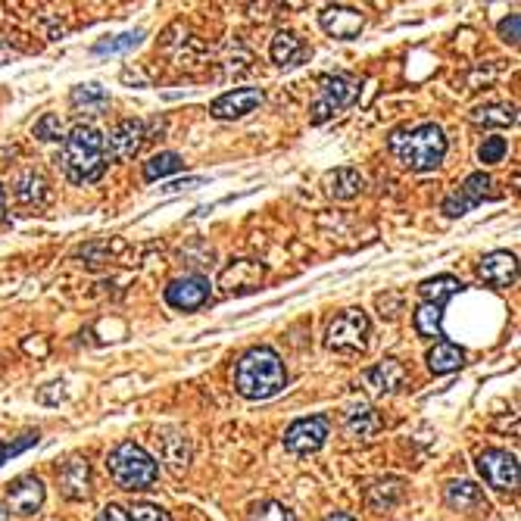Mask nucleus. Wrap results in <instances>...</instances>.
Segmentation results:
<instances>
[{
  "label": "nucleus",
  "instance_id": "f257e3e1",
  "mask_svg": "<svg viewBox=\"0 0 521 521\" xmlns=\"http://www.w3.org/2000/svg\"><path fill=\"white\" fill-rule=\"evenodd\" d=\"M284 384H288V372H284V362L272 347L247 350L234 369V390L244 400H269L281 394Z\"/></svg>",
  "mask_w": 521,
  "mask_h": 521
},
{
  "label": "nucleus",
  "instance_id": "f03ea898",
  "mask_svg": "<svg viewBox=\"0 0 521 521\" xmlns=\"http://www.w3.org/2000/svg\"><path fill=\"white\" fill-rule=\"evenodd\" d=\"M63 172L72 185H91L107 172V153H103V135L94 125H75L63 138L60 150Z\"/></svg>",
  "mask_w": 521,
  "mask_h": 521
},
{
  "label": "nucleus",
  "instance_id": "7ed1b4c3",
  "mask_svg": "<svg viewBox=\"0 0 521 521\" xmlns=\"http://www.w3.org/2000/svg\"><path fill=\"white\" fill-rule=\"evenodd\" d=\"M387 147L406 169L431 172V169H437L440 163H444L450 144L444 138V128L434 125V122H425L419 128H412V132H406V128H397V132L390 135Z\"/></svg>",
  "mask_w": 521,
  "mask_h": 521
},
{
  "label": "nucleus",
  "instance_id": "20e7f679",
  "mask_svg": "<svg viewBox=\"0 0 521 521\" xmlns=\"http://www.w3.org/2000/svg\"><path fill=\"white\" fill-rule=\"evenodd\" d=\"M107 468L122 490H147L160 478V465H156L153 456L144 447H138L135 440H122L107 456Z\"/></svg>",
  "mask_w": 521,
  "mask_h": 521
},
{
  "label": "nucleus",
  "instance_id": "39448f33",
  "mask_svg": "<svg viewBox=\"0 0 521 521\" xmlns=\"http://www.w3.org/2000/svg\"><path fill=\"white\" fill-rule=\"evenodd\" d=\"M359 97V78L347 75V72H334V75H322L319 78V97L309 110V122L322 125L331 116H337L341 110L353 107Z\"/></svg>",
  "mask_w": 521,
  "mask_h": 521
},
{
  "label": "nucleus",
  "instance_id": "423d86ee",
  "mask_svg": "<svg viewBox=\"0 0 521 521\" xmlns=\"http://www.w3.org/2000/svg\"><path fill=\"white\" fill-rule=\"evenodd\" d=\"M369 331H372V322L366 312L359 306H350L328 325L325 347L334 353H362L369 344Z\"/></svg>",
  "mask_w": 521,
  "mask_h": 521
},
{
  "label": "nucleus",
  "instance_id": "0eeeda50",
  "mask_svg": "<svg viewBox=\"0 0 521 521\" xmlns=\"http://www.w3.org/2000/svg\"><path fill=\"white\" fill-rule=\"evenodd\" d=\"M147 141V128L141 119H122L110 128V135L103 138V153L107 160L113 163H125V160H135L138 150Z\"/></svg>",
  "mask_w": 521,
  "mask_h": 521
},
{
  "label": "nucleus",
  "instance_id": "6e6552de",
  "mask_svg": "<svg viewBox=\"0 0 521 521\" xmlns=\"http://www.w3.org/2000/svg\"><path fill=\"white\" fill-rule=\"evenodd\" d=\"M328 440V419L325 415H309V419H297L288 431H284V447L297 456H309L325 447Z\"/></svg>",
  "mask_w": 521,
  "mask_h": 521
},
{
  "label": "nucleus",
  "instance_id": "1a4fd4ad",
  "mask_svg": "<svg viewBox=\"0 0 521 521\" xmlns=\"http://www.w3.org/2000/svg\"><path fill=\"white\" fill-rule=\"evenodd\" d=\"M263 278H266V266L263 263H256V259H234L231 266L222 269L216 288L225 297H231V294H253L259 284H263Z\"/></svg>",
  "mask_w": 521,
  "mask_h": 521
},
{
  "label": "nucleus",
  "instance_id": "9d476101",
  "mask_svg": "<svg viewBox=\"0 0 521 521\" xmlns=\"http://www.w3.org/2000/svg\"><path fill=\"white\" fill-rule=\"evenodd\" d=\"M478 472L493 490H515L518 487V459L506 450H484L478 456Z\"/></svg>",
  "mask_w": 521,
  "mask_h": 521
},
{
  "label": "nucleus",
  "instance_id": "9b49d317",
  "mask_svg": "<svg viewBox=\"0 0 521 521\" xmlns=\"http://www.w3.org/2000/svg\"><path fill=\"white\" fill-rule=\"evenodd\" d=\"M490 188H493V178H490V175H484V172L468 175V178L462 181V188L444 200V213L453 216V219H456V216H465L468 210H475L478 203H484V197H493Z\"/></svg>",
  "mask_w": 521,
  "mask_h": 521
},
{
  "label": "nucleus",
  "instance_id": "f8f14e48",
  "mask_svg": "<svg viewBox=\"0 0 521 521\" xmlns=\"http://www.w3.org/2000/svg\"><path fill=\"white\" fill-rule=\"evenodd\" d=\"M206 300H210V281H206L203 275L175 278V281H169V288H166V303L172 309H181V312L200 309Z\"/></svg>",
  "mask_w": 521,
  "mask_h": 521
},
{
  "label": "nucleus",
  "instance_id": "ddd939ff",
  "mask_svg": "<svg viewBox=\"0 0 521 521\" xmlns=\"http://www.w3.org/2000/svg\"><path fill=\"white\" fill-rule=\"evenodd\" d=\"M263 100H266V94L259 88H234V91H228V94L213 100L210 113L216 119H244L256 107H263Z\"/></svg>",
  "mask_w": 521,
  "mask_h": 521
},
{
  "label": "nucleus",
  "instance_id": "4468645a",
  "mask_svg": "<svg viewBox=\"0 0 521 521\" xmlns=\"http://www.w3.org/2000/svg\"><path fill=\"white\" fill-rule=\"evenodd\" d=\"M57 481H60V493L66 500H88L91 497V462L82 456H69L60 465Z\"/></svg>",
  "mask_w": 521,
  "mask_h": 521
},
{
  "label": "nucleus",
  "instance_id": "2eb2a0df",
  "mask_svg": "<svg viewBox=\"0 0 521 521\" xmlns=\"http://www.w3.org/2000/svg\"><path fill=\"white\" fill-rule=\"evenodd\" d=\"M156 447H160V459L181 475L191 465V440L181 428H160L156 431Z\"/></svg>",
  "mask_w": 521,
  "mask_h": 521
},
{
  "label": "nucleus",
  "instance_id": "dca6fc26",
  "mask_svg": "<svg viewBox=\"0 0 521 521\" xmlns=\"http://www.w3.org/2000/svg\"><path fill=\"white\" fill-rule=\"evenodd\" d=\"M7 506L16 515H35L44 506V484L35 475H19L7 487Z\"/></svg>",
  "mask_w": 521,
  "mask_h": 521
},
{
  "label": "nucleus",
  "instance_id": "f3484780",
  "mask_svg": "<svg viewBox=\"0 0 521 521\" xmlns=\"http://www.w3.org/2000/svg\"><path fill=\"white\" fill-rule=\"evenodd\" d=\"M319 22L331 38L353 41L362 32V25H366V16H362L359 10H353V7H325L319 13Z\"/></svg>",
  "mask_w": 521,
  "mask_h": 521
},
{
  "label": "nucleus",
  "instance_id": "a211bd4d",
  "mask_svg": "<svg viewBox=\"0 0 521 521\" xmlns=\"http://www.w3.org/2000/svg\"><path fill=\"white\" fill-rule=\"evenodd\" d=\"M478 275L490 284V288H512L518 278V259L509 250H493L481 259Z\"/></svg>",
  "mask_w": 521,
  "mask_h": 521
},
{
  "label": "nucleus",
  "instance_id": "6ab92c4d",
  "mask_svg": "<svg viewBox=\"0 0 521 521\" xmlns=\"http://www.w3.org/2000/svg\"><path fill=\"white\" fill-rule=\"evenodd\" d=\"M444 500L456 512H487V497L475 481H450L444 487Z\"/></svg>",
  "mask_w": 521,
  "mask_h": 521
},
{
  "label": "nucleus",
  "instance_id": "aec40b11",
  "mask_svg": "<svg viewBox=\"0 0 521 521\" xmlns=\"http://www.w3.org/2000/svg\"><path fill=\"white\" fill-rule=\"evenodd\" d=\"M362 188H366V178H362L359 169H353V166H341L325 175V191L334 200H353L362 194Z\"/></svg>",
  "mask_w": 521,
  "mask_h": 521
},
{
  "label": "nucleus",
  "instance_id": "412c9836",
  "mask_svg": "<svg viewBox=\"0 0 521 521\" xmlns=\"http://www.w3.org/2000/svg\"><path fill=\"white\" fill-rule=\"evenodd\" d=\"M406 381V369H403V362L394 359V356H387L381 359L378 366H372L366 372V384L372 390H378V394H394V390Z\"/></svg>",
  "mask_w": 521,
  "mask_h": 521
},
{
  "label": "nucleus",
  "instance_id": "4be33fe9",
  "mask_svg": "<svg viewBox=\"0 0 521 521\" xmlns=\"http://www.w3.org/2000/svg\"><path fill=\"white\" fill-rule=\"evenodd\" d=\"M13 194L19 203H29V206H41L50 197V181L44 178V172L38 169H25L19 172V178L13 181Z\"/></svg>",
  "mask_w": 521,
  "mask_h": 521
},
{
  "label": "nucleus",
  "instance_id": "5701e85b",
  "mask_svg": "<svg viewBox=\"0 0 521 521\" xmlns=\"http://www.w3.org/2000/svg\"><path fill=\"white\" fill-rule=\"evenodd\" d=\"M406 497V484L400 478H384V481H375L366 493V503L375 515H384L394 509L400 500Z\"/></svg>",
  "mask_w": 521,
  "mask_h": 521
},
{
  "label": "nucleus",
  "instance_id": "b1692460",
  "mask_svg": "<svg viewBox=\"0 0 521 521\" xmlns=\"http://www.w3.org/2000/svg\"><path fill=\"white\" fill-rule=\"evenodd\" d=\"M69 103H72V107H75L78 113H85V116H100L103 110L110 107V94H107V88H103V85L91 82V85L72 88Z\"/></svg>",
  "mask_w": 521,
  "mask_h": 521
},
{
  "label": "nucleus",
  "instance_id": "393cba45",
  "mask_svg": "<svg viewBox=\"0 0 521 521\" xmlns=\"http://www.w3.org/2000/svg\"><path fill=\"white\" fill-rule=\"evenodd\" d=\"M269 57H272L275 66H297V63L306 57V44H303L300 35H294V32H278V35L272 38Z\"/></svg>",
  "mask_w": 521,
  "mask_h": 521
},
{
  "label": "nucleus",
  "instance_id": "a878e982",
  "mask_svg": "<svg viewBox=\"0 0 521 521\" xmlns=\"http://www.w3.org/2000/svg\"><path fill=\"white\" fill-rule=\"evenodd\" d=\"M459 291H462V281L453 278V275H437V278H428V281L419 284L422 303H431V306H444Z\"/></svg>",
  "mask_w": 521,
  "mask_h": 521
},
{
  "label": "nucleus",
  "instance_id": "bb28decb",
  "mask_svg": "<svg viewBox=\"0 0 521 521\" xmlns=\"http://www.w3.org/2000/svg\"><path fill=\"white\" fill-rule=\"evenodd\" d=\"M462 362H465V353H462L456 344H450V341H440V344H434V347H431V353H428V369H431L434 375H450V372H459V369H462Z\"/></svg>",
  "mask_w": 521,
  "mask_h": 521
},
{
  "label": "nucleus",
  "instance_id": "cd10ccee",
  "mask_svg": "<svg viewBox=\"0 0 521 521\" xmlns=\"http://www.w3.org/2000/svg\"><path fill=\"white\" fill-rule=\"evenodd\" d=\"M378 431V415H375V409H369V406H353L350 412H347V434L353 437V440H369L372 434Z\"/></svg>",
  "mask_w": 521,
  "mask_h": 521
},
{
  "label": "nucleus",
  "instance_id": "c85d7f7f",
  "mask_svg": "<svg viewBox=\"0 0 521 521\" xmlns=\"http://www.w3.org/2000/svg\"><path fill=\"white\" fill-rule=\"evenodd\" d=\"M515 119H518L515 107H506V103H493V107L472 113V122L481 128H509V125H515Z\"/></svg>",
  "mask_w": 521,
  "mask_h": 521
},
{
  "label": "nucleus",
  "instance_id": "c756f323",
  "mask_svg": "<svg viewBox=\"0 0 521 521\" xmlns=\"http://www.w3.org/2000/svg\"><path fill=\"white\" fill-rule=\"evenodd\" d=\"M181 169H185V160H181L178 153L166 150V153L150 156V160L144 163V178H147V181H156V178H166V175L181 172Z\"/></svg>",
  "mask_w": 521,
  "mask_h": 521
},
{
  "label": "nucleus",
  "instance_id": "7c9ffc66",
  "mask_svg": "<svg viewBox=\"0 0 521 521\" xmlns=\"http://www.w3.org/2000/svg\"><path fill=\"white\" fill-rule=\"evenodd\" d=\"M141 38H144L141 29H135V32H122V35H116V38H103V41L94 44V54H97V57H103V54H125V50L138 47Z\"/></svg>",
  "mask_w": 521,
  "mask_h": 521
},
{
  "label": "nucleus",
  "instance_id": "2f4dec72",
  "mask_svg": "<svg viewBox=\"0 0 521 521\" xmlns=\"http://www.w3.org/2000/svg\"><path fill=\"white\" fill-rule=\"evenodd\" d=\"M440 322H444L440 306L422 303L419 309H415V331H419L422 337H440Z\"/></svg>",
  "mask_w": 521,
  "mask_h": 521
},
{
  "label": "nucleus",
  "instance_id": "473e14b6",
  "mask_svg": "<svg viewBox=\"0 0 521 521\" xmlns=\"http://www.w3.org/2000/svg\"><path fill=\"white\" fill-rule=\"evenodd\" d=\"M250 521H297V515L284 506V503H275V500H266L250 509Z\"/></svg>",
  "mask_w": 521,
  "mask_h": 521
},
{
  "label": "nucleus",
  "instance_id": "72a5a7b5",
  "mask_svg": "<svg viewBox=\"0 0 521 521\" xmlns=\"http://www.w3.org/2000/svg\"><path fill=\"white\" fill-rule=\"evenodd\" d=\"M35 138L38 141H63L66 138V125L57 113H44L35 122Z\"/></svg>",
  "mask_w": 521,
  "mask_h": 521
},
{
  "label": "nucleus",
  "instance_id": "f704fd0d",
  "mask_svg": "<svg viewBox=\"0 0 521 521\" xmlns=\"http://www.w3.org/2000/svg\"><path fill=\"white\" fill-rule=\"evenodd\" d=\"M506 150H509L506 138H484V144L478 147V160H481L484 166H493V163L503 160Z\"/></svg>",
  "mask_w": 521,
  "mask_h": 521
},
{
  "label": "nucleus",
  "instance_id": "c9c22d12",
  "mask_svg": "<svg viewBox=\"0 0 521 521\" xmlns=\"http://www.w3.org/2000/svg\"><path fill=\"white\" fill-rule=\"evenodd\" d=\"M125 512H128V521H172L166 509L153 506V503H135L132 509H125Z\"/></svg>",
  "mask_w": 521,
  "mask_h": 521
},
{
  "label": "nucleus",
  "instance_id": "e433bc0d",
  "mask_svg": "<svg viewBox=\"0 0 521 521\" xmlns=\"http://www.w3.org/2000/svg\"><path fill=\"white\" fill-rule=\"evenodd\" d=\"M38 444V431H29V434H22V440H16V444H0V462H7L10 456L22 453V450H29Z\"/></svg>",
  "mask_w": 521,
  "mask_h": 521
},
{
  "label": "nucleus",
  "instance_id": "4c0bfd02",
  "mask_svg": "<svg viewBox=\"0 0 521 521\" xmlns=\"http://www.w3.org/2000/svg\"><path fill=\"white\" fill-rule=\"evenodd\" d=\"M518 35H521V16L518 13H512V16H506L503 22H500V38L506 41V44H518Z\"/></svg>",
  "mask_w": 521,
  "mask_h": 521
},
{
  "label": "nucleus",
  "instance_id": "58836bf2",
  "mask_svg": "<svg viewBox=\"0 0 521 521\" xmlns=\"http://www.w3.org/2000/svg\"><path fill=\"white\" fill-rule=\"evenodd\" d=\"M63 387H66L63 381H54V384H47L44 390H38V400H41V403H47V406L60 403V400L66 397V390H63Z\"/></svg>",
  "mask_w": 521,
  "mask_h": 521
},
{
  "label": "nucleus",
  "instance_id": "ea45409f",
  "mask_svg": "<svg viewBox=\"0 0 521 521\" xmlns=\"http://www.w3.org/2000/svg\"><path fill=\"white\" fill-rule=\"evenodd\" d=\"M22 350L25 353H29V356H47V341H44V337H25V341H22Z\"/></svg>",
  "mask_w": 521,
  "mask_h": 521
},
{
  "label": "nucleus",
  "instance_id": "a19ab883",
  "mask_svg": "<svg viewBox=\"0 0 521 521\" xmlns=\"http://www.w3.org/2000/svg\"><path fill=\"white\" fill-rule=\"evenodd\" d=\"M97 521H128V512L122 509V506H103L100 509V515H97Z\"/></svg>",
  "mask_w": 521,
  "mask_h": 521
},
{
  "label": "nucleus",
  "instance_id": "79ce46f5",
  "mask_svg": "<svg viewBox=\"0 0 521 521\" xmlns=\"http://www.w3.org/2000/svg\"><path fill=\"white\" fill-rule=\"evenodd\" d=\"M203 185V178H188V181H172V185L166 191H181V188H197Z\"/></svg>",
  "mask_w": 521,
  "mask_h": 521
},
{
  "label": "nucleus",
  "instance_id": "37998d69",
  "mask_svg": "<svg viewBox=\"0 0 521 521\" xmlns=\"http://www.w3.org/2000/svg\"><path fill=\"white\" fill-rule=\"evenodd\" d=\"M325 521H356L353 515H347V512H334V515H328Z\"/></svg>",
  "mask_w": 521,
  "mask_h": 521
},
{
  "label": "nucleus",
  "instance_id": "c03bdc74",
  "mask_svg": "<svg viewBox=\"0 0 521 521\" xmlns=\"http://www.w3.org/2000/svg\"><path fill=\"white\" fill-rule=\"evenodd\" d=\"M4 210H7V206H4V191H0V219H4Z\"/></svg>",
  "mask_w": 521,
  "mask_h": 521
},
{
  "label": "nucleus",
  "instance_id": "a18cd8bd",
  "mask_svg": "<svg viewBox=\"0 0 521 521\" xmlns=\"http://www.w3.org/2000/svg\"><path fill=\"white\" fill-rule=\"evenodd\" d=\"M0 521H10V515H7L4 509H0Z\"/></svg>",
  "mask_w": 521,
  "mask_h": 521
}]
</instances>
